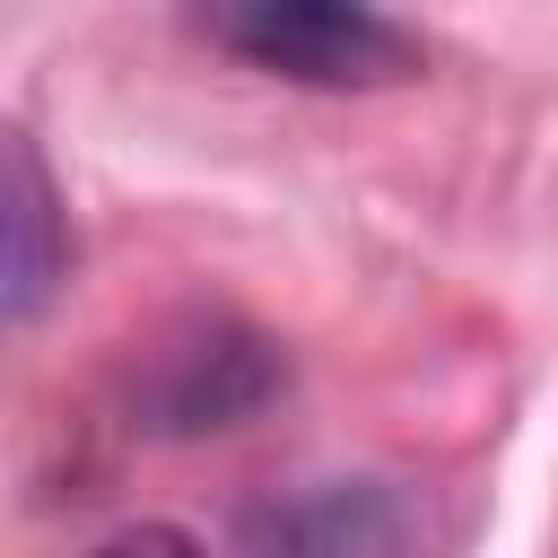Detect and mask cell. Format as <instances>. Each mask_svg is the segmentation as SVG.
Masks as SVG:
<instances>
[{"mask_svg":"<svg viewBox=\"0 0 558 558\" xmlns=\"http://www.w3.org/2000/svg\"><path fill=\"white\" fill-rule=\"evenodd\" d=\"M192 26L227 61L296 87H392L418 70V44L375 0H192Z\"/></svg>","mask_w":558,"mask_h":558,"instance_id":"1","label":"cell"},{"mask_svg":"<svg viewBox=\"0 0 558 558\" xmlns=\"http://www.w3.org/2000/svg\"><path fill=\"white\" fill-rule=\"evenodd\" d=\"M279 384H288V366H279V349H270L262 331L209 323V331H192L183 349L157 357V375L140 384V427H157V436L244 427Z\"/></svg>","mask_w":558,"mask_h":558,"instance_id":"2","label":"cell"},{"mask_svg":"<svg viewBox=\"0 0 558 558\" xmlns=\"http://www.w3.org/2000/svg\"><path fill=\"white\" fill-rule=\"evenodd\" d=\"M70 279V218L52 166L17 122H0V323H35Z\"/></svg>","mask_w":558,"mask_h":558,"instance_id":"3","label":"cell"},{"mask_svg":"<svg viewBox=\"0 0 558 558\" xmlns=\"http://www.w3.org/2000/svg\"><path fill=\"white\" fill-rule=\"evenodd\" d=\"M401 532H410V514H401V497L392 488H314V497H288V506H270V514H253L244 523V541H253V558H401Z\"/></svg>","mask_w":558,"mask_h":558,"instance_id":"4","label":"cell"},{"mask_svg":"<svg viewBox=\"0 0 558 558\" xmlns=\"http://www.w3.org/2000/svg\"><path fill=\"white\" fill-rule=\"evenodd\" d=\"M96 558H209L192 532H174V523H131V532H113Z\"/></svg>","mask_w":558,"mask_h":558,"instance_id":"5","label":"cell"}]
</instances>
